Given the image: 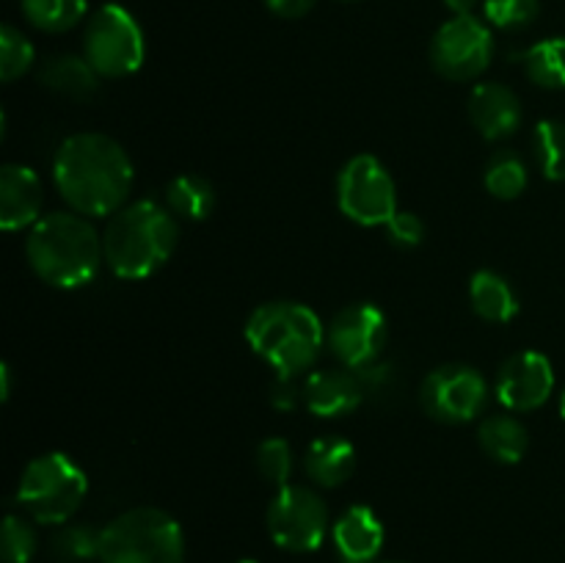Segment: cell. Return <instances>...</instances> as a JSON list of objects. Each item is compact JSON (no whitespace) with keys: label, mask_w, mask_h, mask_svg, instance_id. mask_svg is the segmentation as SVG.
<instances>
[{"label":"cell","mask_w":565,"mask_h":563,"mask_svg":"<svg viewBox=\"0 0 565 563\" xmlns=\"http://www.w3.org/2000/svg\"><path fill=\"white\" fill-rule=\"evenodd\" d=\"M166 204L180 219L204 221L215 210V188L199 174H180L166 188Z\"/></svg>","instance_id":"cell-22"},{"label":"cell","mask_w":565,"mask_h":563,"mask_svg":"<svg viewBox=\"0 0 565 563\" xmlns=\"http://www.w3.org/2000/svg\"><path fill=\"white\" fill-rule=\"evenodd\" d=\"M237 563H257V561H252V557H246V561H237Z\"/></svg>","instance_id":"cell-38"},{"label":"cell","mask_w":565,"mask_h":563,"mask_svg":"<svg viewBox=\"0 0 565 563\" xmlns=\"http://www.w3.org/2000/svg\"><path fill=\"white\" fill-rule=\"evenodd\" d=\"M9 392H11V379H9V368H0V397H9Z\"/></svg>","instance_id":"cell-36"},{"label":"cell","mask_w":565,"mask_h":563,"mask_svg":"<svg viewBox=\"0 0 565 563\" xmlns=\"http://www.w3.org/2000/svg\"><path fill=\"white\" fill-rule=\"evenodd\" d=\"M268 533L287 552H315L329 535V506L307 486H281L268 506Z\"/></svg>","instance_id":"cell-9"},{"label":"cell","mask_w":565,"mask_h":563,"mask_svg":"<svg viewBox=\"0 0 565 563\" xmlns=\"http://www.w3.org/2000/svg\"><path fill=\"white\" fill-rule=\"evenodd\" d=\"M486 188H489L491 196L505 199V202L522 196L524 188H527V166H524V160L516 152H508V149L497 152L486 166Z\"/></svg>","instance_id":"cell-25"},{"label":"cell","mask_w":565,"mask_h":563,"mask_svg":"<svg viewBox=\"0 0 565 563\" xmlns=\"http://www.w3.org/2000/svg\"><path fill=\"white\" fill-rule=\"evenodd\" d=\"M315 3H318V0H265V6H268L274 14L287 17V20H298V17H303L307 11H312Z\"/></svg>","instance_id":"cell-34"},{"label":"cell","mask_w":565,"mask_h":563,"mask_svg":"<svg viewBox=\"0 0 565 563\" xmlns=\"http://www.w3.org/2000/svg\"><path fill=\"white\" fill-rule=\"evenodd\" d=\"M99 541H103V530L92 524H64L50 541V552L61 563H86L94 557L99 561Z\"/></svg>","instance_id":"cell-26"},{"label":"cell","mask_w":565,"mask_h":563,"mask_svg":"<svg viewBox=\"0 0 565 563\" xmlns=\"http://www.w3.org/2000/svg\"><path fill=\"white\" fill-rule=\"evenodd\" d=\"M386 237L401 248H414L425 241V224L419 215L408 213V210H397L390 221H386Z\"/></svg>","instance_id":"cell-32"},{"label":"cell","mask_w":565,"mask_h":563,"mask_svg":"<svg viewBox=\"0 0 565 563\" xmlns=\"http://www.w3.org/2000/svg\"><path fill=\"white\" fill-rule=\"evenodd\" d=\"M345 3H359V0H345Z\"/></svg>","instance_id":"cell-39"},{"label":"cell","mask_w":565,"mask_h":563,"mask_svg":"<svg viewBox=\"0 0 565 563\" xmlns=\"http://www.w3.org/2000/svg\"><path fill=\"white\" fill-rule=\"evenodd\" d=\"M489 401V384L469 364H445L428 373L419 390L425 414L439 423L461 425L478 417Z\"/></svg>","instance_id":"cell-11"},{"label":"cell","mask_w":565,"mask_h":563,"mask_svg":"<svg viewBox=\"0 0 565 563\" xmlns=\"http://www.w3.org/2000/svg\"><path fill=\"white\" fill-rule=\"evenodd\" d=\"M524 72L541 88H565V36L544 39L522 53Z\"/></svg>","instance_id":"cell-23"},{"label":"cell","mask_w":565,"mask_h":563,"mask_svg":"<svg viewBox=\"0 0 565 563\" xmlns=\"http://www.w3.org/2000/svg\"><path fill=\"white\" fill-rule=\"evenodd\" d=\"M83 50L88 64L103 77L132 75L147 55L141 25L130 11L116 3L94 11L83 36Z\"/></svg>","instance_id":"cell-7"},{"label":"cell","mask_w":565,"mask_h":563,"mask_svg":"<svg viewBox=\"0 0 565 563\" xmlns=\"http://www.w3.org/2000/svg\"><path fill=\"white\" fill-rule=\"evenodd\" d=\"M337 202L351 221L362 226H386L397 213L395 180L373 155H356L337 177Z\"/></svg>","instance_id":"cell-8"},{"label":"cell","mask_w":565,"mask_h":563,"mask_svg":"<svg viewBox=\"0 0 565 563\" xmlns=\"http://www.w3.org/2000/svg\"><path fill=\"white\" fill-rule=\"evenodd\" d=\"M535 158L546 180H565V121L544 119L535 127Z\"/></svg>","instance_id":"cell-27"},{"label":"cell","mask_w":565,"mask_h":563,"mask_svg":"<svg viewBox=\"0 0 565 563\" xmlns=\"http://www.w3.org/2000/svg\"><path fill=\"white\" fill-rule=\"evenodd\" d=\"M386 337H390V326H386L384 312L367 301L348 304L334 315L326 331L331 353L340 359L342 368L356 370V373L379 364Z\"/></svg>","instance_id":"cell-12"},{"label":"cell","mask_w":565,"mask_h":563,"mask_svg":"<svg viewBox=\"0 0 565 563\" xmlns=\"http://www.w3.org/2000/svg\"><path fill=\"white\" fill-rule=\"evenodd\" d=\"M39 550V535L33 524L20 513H6L3 533H0V552L6 563H31Z\"/></svg>","instance_id":"cell-28"},{"label":"cell","mask_w":565,"mask_h":563,"mask_svg":"<svg viewBox=\"0 0 565 563\" xmlns=\"http://www.w3.org/2000/svg\"><path fill=\"white\" fill-rule=\"evenodd\" d=\"M25 257L33 274L53 287L75 290L88 285L105 263L99 232L81 213H50L31 226Z\"/></svg>","instance_id":"cell-2"},{"label":"cell","mask_w":565,"mask_h":563,"mask_svg":"<svg viewBox=\"0 0 565 563\" xmlns=\"http://www.w3.org/2000/svg\"><path fill=\"white\" fill-rule=\"evenodd\" d=\"M301 401H303V390H298L296 379H281L279 375L274 384V392H270V403H274L276 408H281V412H292Z\"/></svg>","instance_id":"cell-33"},{"label":"cell","mask_w":565,"mask_h":563,"mask_svg":"<svg viewBox=\"0 0 565 563\" xmlns=\"http://www.w3.org/2000/svg\"><path fill=\"white\" fill-rule=\"evenodd\" d=\"M33 44L14 25L0 28V81L11 83L33 66Z\"/></svg>","instance_id":"cell-29"},{"label":"cell","mask_w":565,"mask_h":563,"mask_svg":"<svg viewBox=\"0 0 565 563\" xmlns=\"http://www.w3.org/2000/svg\"><path fill=\"white\" fill-rule=\"evenodd\" d=\"M44 191L36 171L6 163L0 169V226L6 232L25 230L42 219Z\"/></svg>","instance_id":"cell-15"},{"label":"cell","mask_w":565,"mask_h":563,"mask_svg":"<svg viewBox=\"0 0 565 563\" xmlns=\"http://www.w3.org/2000/svg\"><path fill=\"white\" fill-rule=\"evenodd\" d=\"M331 541L342 563H375L384 550V524L367 506H351L331 528Z\"/></svg>","instance_id":"cell-16"},{"label":"cell","mask_w":565,"mask_h":563,"mask_svg":"<svg viewBox=\"0 0 565 563\" xmlns=\"http://www.w3.org/2000/svg\"><path fill=\"white\" fill-rule=\"evenodd\" d=\"M180 241L174 213L152 199H138L110 215L103 232L105 263L121 279H147L166 265Z\"/></svg>","instance_id":"cell-3"},{"label":"cell","mask_w":565,"mask_h":563,"mask_svg":"<svg viewBox=\"0 0 565 563\" xmlns=\"http://www.w3.org/2000/svg\"><path fill=\"white\" fill-rule=\"evenodd\" d=\"M257 472L263 475L268 484H274L276 489L290 484V475H292V450L285 439L279 436H270V439L259 442L257 447Z\"/></svg>","instance_id":"cell-30"},{"label":"cell","mask_w":565,"mask_h":563,"mask_svg":"<svg viewBox=\"0 0 565 563\" xmlns=\"http://www.w3.org/2000/svg\"><path fill=\"white\" fill-rule=\"evenodd\" d=\"M494 55L491 31L478 17H452L430 42V64L447 81H475L483 75Z\"/></svg>","instance_id":"cell-10"},{"label":"cell","mask_w":565,"mask_h":563,"mask_svg":"<svg viewBox=\"0 0 565 563\" xmlns=\"http://www.w3.org/2000/svg\"><path fill=\"white\" fill-rule=\"evenodd\" d=\"M86 0H22V14L33 28L61 33L75 28L86 17Z\"/></svg>","instance_id":"cell-24"},{"label":"cell","mask_w":565,"mask_h":563,"mask_svg":"<svg viewBox=\"0 0 565 563\" xmlns=\"http://www.w3.org/2000/svg\"><path fill=\"white\" fill-rule=\"evenodd\" d=\"M386 563H403V561H386Z\"/></svg>","instance_id":"cell-40"},{"label":"cell","mask_w":565,"mask_h":563,"mask_svg":"<svg viewBox=\"0 0 565 563\" xmlns=\"http://www.w3.org/2000/svg\"><path fill=\"white\" fill-rule=\"evenodd\" d=\"M39 83L61 97L88 99L97 92V70L88 64L86 55H53L39 66Z\"/></svg>","instance_id":"cell-19"},{"label":"cell","mask_w":565,"mask_h":563,"mask_svg":"<svg viewBox=\"0 0 565 563\" xmlns=\"http://www.w3.org/2000/svg\"><path fill=\"white\" fill-rule=\"evenodd\" d=\"M486 20L502 31L530 25L541 14V0H486Z\"/></svg>","instance_id":"cell-31"},{"label":"cell","mask_w":565,"mask_h":563,"mask_svg":"<svg viewBox=\"0 0 565 563\" xmlns=\"http://www.w3.org/2000/svg\"><path fill=\"white\" fill-rule=\"evenodd\" d=\"M53 180L72 213L114 215L132 191V160L103 132H77L58 147Z\"/></svg>","instance_id":"cell-1"},{"label":"cell","mask_w":565,"mask_h":563,"mask_svg":"<svg viewBox=\"0 0 565 563\" xmlns=\"http://www.w3.org/2000/svg\"><path fill=\"white\" fill-rule=\"evenodd\" d=\"M88 478L66 453L33 458L17 486V506L39 524H66L83 506Z\"/></svg>","instance_id":"cell-6"},{"label":"cell","mask_w":565,"mask_h":563,"mask_svg":"<svg viewBox=\"0 0 565 563\" xmlns=\"http://www.w3.org/2000/svg\"><path fill=\"white\" fill-rule=\"evenodd\" d=\"M555 390V370L541 351H519L497 373V401L508 412H535Z\"/></svg>","instance_id":"cell-13"},{"label":"cell","mask_w":565,"mask_h":563,"mask_svg":"<svg viewBox=\"0 0 565 563\" xmlns=\"http://www.w3.org/2000/svg\"><path fill=\"white\" fill-rule=\"evenodd\" d=\"M472 309L491 323H508L519 312V296L511 282L497 270H478L469 282Z\"/></svg>","instance_id":"cell-20"},{"label":"cell","mask_w":565,"mask_h":563,"mask_svg":"<svg viewBox=\"0 0 565 563\" xmlns=\"http://www.w3.org/2000/svg\"><path fill=\"white\" fill-rule=\"evenodd\" d=\"M303 469H307L309 480H315L323 489H334V486L345 484L356 469V450L342 436L326 434L307 447Z\"/></svg>","instance_id":"cell-18"},{"label":"cell","mask_w":565,"mask_h":563,"mask_svg":"<svg viewBox=\"0 0 565 563\" xmlns=\"http://www.w3.org/2000/svg\"><path fill=\"white\" fill-rule=\"evenodd\" d=\"M561 414H563V419H565V392L561 395Z\"/></svg>","instance_id":"cell-37"},{"label":"cell","mask_w":565,"mask_h":563,"mask_svg":"<svg viewBox=\"0 0 565 563\" xmlns=\"http://www.w3.org/2000/svg\"><path fill=\"white\" fill-rule=\"evenodd\" d=\"M99 563H185V535L171 513L130 508L103 528Z\"/></svg>","instance_id":"cell-5"},{"label":"cell","mask_w":565,"mask_h":563,"mask_svg":"<svg viewBox=\"0 0 565 563\" xmlns=\"http://www.w3.org/2000/svg\"><path fill=\"white\" fill-rule=\"evenodd\" d=\"M480 447L500 464H519L530 447V434L511 414H494L480 423Z\"/></svg>","instance_id":"cell-21"},{"label":"cell","mask_w":565,"mask_h":563,"mask_svg":"<svg viewBox=\"0 0 565 563\" xmlns=\"http://www.w3.org/2000/svg\"><path fill=\"white\" fill-rule=\"evenodd\" d=\"M362 375L348 368L315 370L303 381V403L318 417H345L364 401Z\"/></svg>","instance_id":"cell-14"},{"label":"cell","mask_w":565,"mask_h":563,"mask_svg":"<svg viewBox=\"0 0 565 563\" xmlns=\"http://www.w3.org/2000/svg\"><path fill=\"white\" fill-rule=\"evenodd\" d=\"M246 340L276 375L298 379L318 362L326 346V329L318 315L298 301H270L252 312Z\"/></svg>","instance_id":"cell-4"},{"label":"cell","mask_w":565,"mask_h":563,"mask_svg":"<svg viewBox=\"0 0 565 563\" xmlns=\"http://www.w3.org/2000/svg\"><path fill=\"white\" fill-rule=\"evenodd\" d=\"M469 119L489 141L513 136L522 125V103L502 83H480L469 97Z\"/></svg>","instance_id":"cell-17"},{"label":"cell","mask_w":565,"mask_h":563,"mask_svg":"<svg viewBox=\"0 0 565 563\" xmlns=\"http://www.w3.org/2000/svg\"><path fill=\"white\" fill-rule=\"evenodd\" d=\"M447 9L452 11L456 17H469L475 11V6L480 3V0H445Z\"/></svg>","instance_id":"cell-35"}]
</instances>
